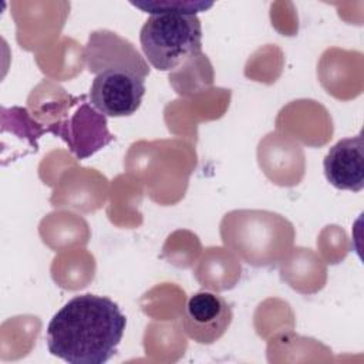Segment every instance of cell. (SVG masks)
<instances>
[{"instance_id":"obj_1","label":"cell","mask_w":364,"mask_h":364,"mask_svg":"<svg viewBox=\"0 0 364 364\" xmlns=\"http://www.w3.org/2000/svg\"><path fill=\"white\" fill-rule=\"evenodd\" d=\"M125 327V314L109 297L75 296L50 320L47 348L70 364H104L117 353Z\"/></svg>"},{"instance_id":"obj_2","label":"cell","mask_w":364,"mask_h":364,"mask_svg":"<svg viewBox=\"0 0 364 364\" xmlns=\"http://www.w3.org/2000/svg\"><path fill=\"white\" fill-rule=\"evenodd\" d=\"M223 245L253 267H274L290 255L296 230L280 213L262 209H236L220 222Z\"/></svg>"},{"instance_id":"obj_3","label":"cell","mask_w":364,"mask_h":364,"mask_svg":"<svg viewBox=\"0 0 364 364\" xmlns=\"http://www.w3.org/2000/svg\"><path fill=\"white\" fill-rule=\"evenodd\" d=\"M146 61L159 71H173L202 54V24L196 14L159 11L139 31Z\"/></svg>"},{"instance_id":"obj_4","label":"cell","mask_w":364,"mask_h":364,"mask_svg":"<svg viewBox=\"0 0 364 364\" xmlns=\"http://www.w3.org/2000/svg\"><path fill=\"white\" fill-rule=\"evenodd\" d=\"M87 70L95 75L104 71L134 74L142 80L149 75V65L128 40L109 30L92 31L85 46Z\"/></svg>"},{"instance_id":"obj_5","label":"cell","mask_w":364,"mask_h":364,"mask_svg":"<svg viewBox=\"0 0 364 364\" xmlns=\"http://www.w3.org/2000/svg\"><path fill=\"white\" fill-rule=\"evenodd\" d=\"M232 320V307L222 296L200 290L186 301L182 328L191 340L199 344H213L228 331Z\"/></svg>"},{"instance_id":"obj_6","label":"cell","mask_w":364,"mask_h":364,"mask_svg":"<svg viewBox=\"0 0 364 364\" xmlns=\"http://www.w3.org/2000/svg\"><path fill=\"white\" fill-rule=\"evenodd\" d=\"M145 80L121 71H104L92 80L90 102L105 117H129L141 107Z\"/></svg>"},{"instance_id":"obj_7","label":"cell","mask_w":364,"mask_h":364,"mask_svg":"<svg viewBox=\"0 0 364 364\" xmlns=\"http://www.w3.org/2000/svg\"><path fill=\"white\" fill-rule=\"evenodd\" d=\"M44 129L63 138L78 159L88 158L115 138L108 132L105 115L97 112L87 102H82L70 119Z\"/></svg>"},{"instance_id":"obj_8","label":"cell","mask_w":364,"mask_h":364,"mask_svg":"<svg viewBox=\"0 0 364 364\" xmlns=\"http://www.w3.org/2000/svg\"><path fill=\"white\" fill-rule=\"evenodd\" d=\"M323 168L327 181L334 188L360 192L364 188L363 132L334 144L323 159Z\"/></svg>"},{"instance_id":"obj_9","label":"cell","mask_w":364,"mask_h":364,"mask_svg":"<svg viewBox=\"0 0 364 364\" xmlns=\"http://www.w3.org/2000/svg\"><path fill=\"white\" fill-rule=\"evenodd\" d=\"M131 4L149 14H155L159 11H183V13L196 14L213 6L212 1H183V0H159V1L145 0V1H132Z\"/></svg>"}]
</instances>
